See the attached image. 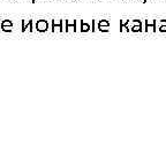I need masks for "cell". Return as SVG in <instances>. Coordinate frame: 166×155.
<instances>
[{"label": "cell", "mask_w": 166, "mask_h": 155, "mask_svg": "<svg viewBox=\"0 0 166 155\" xmlns=\"http://www.w3.org/2000/svg\"><path fill=\"white\" fill-rule=\"evenodd\" d=\"M80 31L81 32L96 31V20H91V23H88L84 20H80Z\"/></svg>", "instance_id": "2"}, {"label": "cell", "mask_w": 166, "mask_h": 155, "mask_svg": "<svg viewBox=\"0 0 166 155\" xmlns=\"http://www.w3.org/2000/svg\"><path fill=\"white\" fill-rule=\"evenodd\" d=\"M13 29V23L9 20H4L1 21V30L4 32H11Z\"/></svg>", "instance_id": "7"}, {"label": "cell", "mask_w": 166, "mask_h": 155, "mask_svg": "<svg viewBox=\"0 0 166 155\" xmlns=\"http://www.w3.org/2000/svg\"><path fill=\"white\" fill-rule=\"evenodd\" d=\"M27 29L30 32H34V26H32V20H29L28 23H26V20H22V29L21 31L22 32H26Z\"/></svg>", "instance_id": "9"}, {"label": "cell", "mask_w": 166, "mask_h": 155, "mask_svg": "<svg viewBox=\"0 0 166 155\" xmlns=\"http://www.w3.org/2000/svg\"><path fill=\"white\" fill-rule=\"evenodd\" d=\"M31 2H36V0H31Z\"/></svg>", "instance_id": "12"}, {"label": "cell", "mask_w": 166, "mask_h": 155, "mask_svg": "<svg viewBox=\"0 0 166 155\" xmlns=\"http://www.w3.org/2000/svg\"><path fill=\"white\" fill-rule=\"evenodd\" d=\"M65 23H66V29H65L66 32L70 31V29H72L74 32L77 31V29H76V20H73V21H70V20H65Z\"/></svg>", "instance_id": "8"}, {"label": "cell", "mask_w": 166, "mask_h": 155, "mask_svg": "<svg viewBox=\"0 0 166 155\" xmlns=\"http://www.w3.org/2000/svg\"><path fill=\"white\" fill-rule=\"evenodd\" d=\"M130 24V32H143V24H142V20H130L129 22Z\"/></svg>", "instance_id": "3"}, {"label": "cell", "mask_w": 166, "mask_h": 155, "mask_svg": "<svg viewBox=\"0 0 166 155\" xmlns=\"http://www.w3.org/2000/svg\"><path fill=\"white\" fill-rule=\"evenodd\" d=\"M36 30L38 32H46L49 30V22L46 20H38L36 22Z\"/></svg>", "instance_id": "5"}, {"label": "cell", "mask_w": 166, "mask_h": 155, "mask_svg": "<svg viewBox=\"0 0 166 155\" xmlns=\"http://www.w3.org/2000/svg\"><path fill=\"white\" fill-rule=\"evenodd\" d=\"M143 32H157V20H142Z\"/></svg>", "instance_id": "1"}, {"label": "cell", "mask_w": 166, "mask_h": 155, "mask_svg": "<svg viewBox=\"0 0 166 155\" xmlns=\"http://www.w3.org/2000/svg\"><path fill=\"white\" fill-rule=\"evenodd\" d=\"M55 30H59L60 32L64 31V20H52V31L55 32Z\"/></svg>", "instance_id": "6"}, {"label": "cell", "mask_w": 166, "mask_h": 155, "mask_svg": "<svg viewBox=\"0 0 166 155\" xmlns=\"http://www.w3.org/2000/svg\"><path fill=\"white\" fill-rule=\"evenodd\" d=\"M129 22H130V20H127V18H124V20H121L120 21V30L124 28V26H129Z\"/></svg>", "instance_id": "11"}, {"label": "cell", "mask_w": 166, "mask_h": 155, "mask_svg": "<svg viewBox=\"0 0 166 155\" xmlns=\"http://www.w3.org/2000/svg\"><path fill=\"white\" fill-rule=\"evenodd\" d=\"M157 32H166V20H157Z\"/></svg>", "instance_id": "10"}, {"label": "cell", "mask_w": 166, "mask_h": 155, "mask_svg": "<svg viewBox=\"0 0 166 155\" xmlns=\"http://www.w3.org/2000/svg\"><path fill=\"white\" fill-rule=\"evenodd\" d=\"M96 30L100 32H109L110 31V21L107 20H99L96 22Z\"/></svg>", "instance_id": "4"}]
</instances>
